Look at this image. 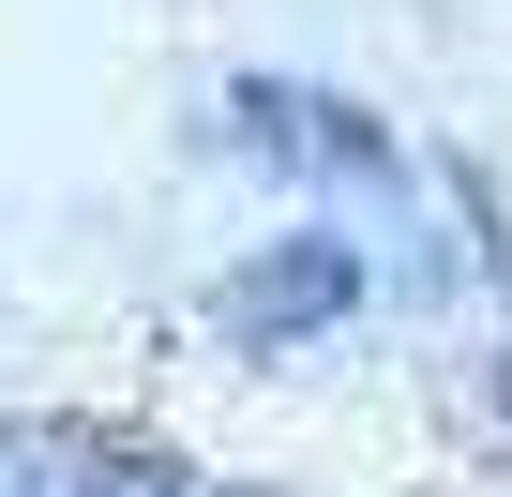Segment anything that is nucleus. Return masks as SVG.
<instances>
[{
  "label": "nucleus",
  "instance_id": "1",
  "mask_svg": "<svg viewBox=\"0 0 512 497\" xmlns=\"http://www.w3.org/2000/svg\"><path fill=\"white\" fill-rule=\"evenodd\" d=\"M226 136L272 151V181H302V196H377V211L422 196L407 151H392V121L347 106V91H317V76H241V91H226Z\"/></svg>",
  "mask_w": 512,
  "mask_h": 497
},
{
  "label": "nucleus",
  "instance_id": "2",
  "mask_svg": "<svg viewBox=\"0 0 512 497\" xmlns=\"http://www.w3.org/2000/svg\"><path fill=\"white\" fill-rule=\"evenodd\" d=\"M362 302H377V257H362L347 226H302V241H272V257H241V272L211 287V317H226V347H241V362L332 347Z\"/></svg>",
  "mask_w": 512,
  "mask_h": 497
},
{
  "label": "nucleus",
  "instance_id": "3",
  "mask_svg": "<svg viewBox=\"0 0 512 497\" xmlns=\"http://www.w3.org/2000/svg\"><path fill=\"white\" fill-rule=\"evenodd\" d=\"M0 497H226V482H196L181 452H136V437L31 422V437H0Z\"/></svg>",
  "mask_w": 512,
  "mask_h": 497
},
{
  "label": "nucleus",
  "instance_id": "4",
  "mask_svg": "<svg viewBox=\"0 0 512 497\" xmlns=\"http://www.w3.org/2000/svg\"><path fill=\"white\" fill-rule=\"evenodd\" d=\"M497 392H512V377H497Z\"/></svg>",
  "mask_w": 512,
  "mask_h": 497
}]
</instances>
